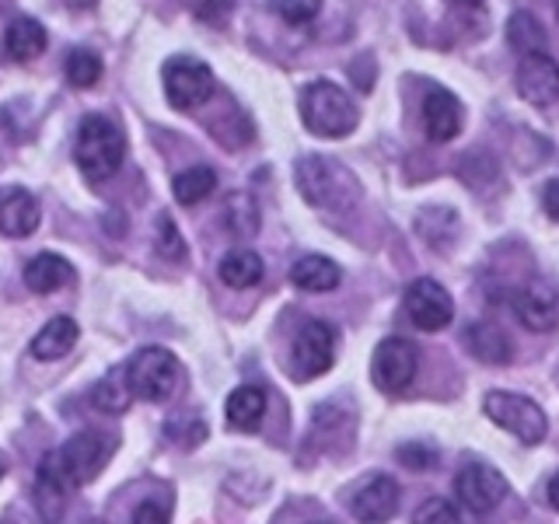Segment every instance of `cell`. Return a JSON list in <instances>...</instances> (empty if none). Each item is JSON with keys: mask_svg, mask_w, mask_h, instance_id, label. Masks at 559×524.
Returning <instances> with one entry per match:
<instances>
[{"mask_svg": "<svg viewBox=\"0 0 559 524\" xmlns=\"http://www.w3.org/2000/svg\"><path fill=\"white\" fill-rule=\"evenodd\" d=\"M70 279H74V266H70L67 259L52 255V252L35 255V259L28 262V266H25V284H28V290H35V294H52V290L67 287Z\"/></svg>", "mask_w": 559, "mask_h": 524, "instance_id": "obj_21", "label": "cell"}, {"mask_svg": "<svg viewBox=\"0 0 559 524\" xmlns=\"http://www.w3.org/2000/svg\"><path fill=\"white\" fill-rule=\"evenodd\" d=\"M546 503L552 507V511H559V472H552L549 483H546Z\"/></svg>", "mask_w": 559, "mask_h": 524, "instance_id": "obj_38", "label": "cell"}, {"mask_svg": "<svg viewBox=\"0 0 559 524\" xmlns=\"http://www.w3.org/2000/svg\"><path fill=\"white\" fill-rule=\"evenodd\" d=\"M214 189H217V171L210 168V165H192V168H186V171L175 175V182H171L175 200H179L182 206H197V203H203Z\"/></svg>", "mask_w": 559, "mask_h": 524, "instance_id": "obj_24", "label": "cell"}, {"mask_svg": "<svg viewBox=\"0 0 559 524\" xmlns=\"http://www.w3.org/2000/svg\"><path fill=\"white\" fill-rule=\"evenodd\" d=\"M224 214H227V227H231L235 235L249 238V235L259 231V210H255L252 196H245V192H238V196L227 200Z\"/></svg>", "mask_w": 559, "mask_h": 524, "instance_id": "obj_29", "label": "cell"}, {"mask_svg": "<svg viewBox=\"0 0 559 524\" xmlns=\"http://www.w3.org/2000/svg\"><path fill=\"white\" fill-rule=\"evenodd\" d=\"M78 336H81L78 322L67 319V314H57V319H49L39 332H35L32 357L35 360H60L78 346Z\"/></svg>", "mask_w": 559, "mask_h": 524, "instance_id": "obj_18", "label": "cell"}, {"mask_svg": "<svg viewBox=\"0 0 559 524\" xmlns=\"http://www.w3.org/2000/svg\"><path fill=\"white\" fill-rule=\"evenodd\" d=\"M112 451H116V437L98 433V430L74 433L67 444L49 451L39 465L35 493H32L39 517L46 524H57L67 511V497L74 493V489L92 483L105 468V462L112 458Z\"/></svg>", "mask_w": 559, "mask_h": 524, "instance_id": "obj_1", "label": "cell"}, {"mask_svg": "<svg viewBox=\"0 0 559 524\" xmlns=\"http://www.w3.org/2000/svg\"><path fill=\"white\" fill-rule=\"evenodd\" d=\"M92 402L98 413H109V416H119L130 409L133 402V392H130V381H127V367L122 371H109L92 392Z\"/></svg>", "mask_w": 559, "mask_h": 524, "instance_id": "obj_25", "label": "cell"}, {"mask_svg": "<svg viewBox=\"0 0 559 524\" xmlns=\"http://www.w3.org/2000/svg\"><path fill=\"white\" fill-rule=\"evenodd\" d=\"M332 360H336V329L319 319L297 329L294 349H290V374L297 381H311L325 374Z\"/></svg>", "mask_w": 559, "mask_h": 524, "instance_id": "obj_8", "label": "cell"}, {"mask_svg": "<svg viewBox=\"0 0 559 524\" xmlns=\"http://www.w3.org/2000/svg\"><path fill=\"white\" fill-rule=\"evenodd\" d=\"M133 524H171V500L168 497H147L136 503Z\"/></svg>", "mask_w": 559, "mask_h": 524, "instance_id": "obj_33", "label": "cell"}, {"mask_svg": "<svg viewBox=\"0 0 559 524\" xmlns=\"http://www.w3.org/2000/svg\"><path fill=\"white\" fill-rule=\"evenodd\" d=\"M297 109L311 133L319 136H346L357 127V105L340 84H332L325 78L308 81L301 87V98H297Z\"/></svg>", "mask_w": 559, "mask_h": 524, "instance_id": "obj_4", "label": "cell"}, {"mask_svg": "<svg viewBox=\"0 0 559 524\" xmlns=\"http://www.w3.org/2000/svg\"><path fill=\"white\" fill-rule=\"evenodd\" d=\"M514 319L532 332H549L559 325V287L549 279H528L514 294Z\"/></svg>", "mask_w": 559, "mask_h": 524, "instance_id": "obj_12", "label": "cell"}, {"mask_svg": "<svg viewBox=\"0 0 559 524\" xmlns=\"http://www.w3.org/2000/svg\"><path fill=\"white\" fill-rule=\"evenodd\" d=\"M221 279L227 287H235V290H249L255 287L262 273H266V266H262V259L259 252L252 249H231L224 259H221V266H217Z\"/></svg>", "mask_w": 559, "mask_h": 524, "instance_id": "obj_23", "label": "cell"}, {"mask_svg": "<svg viewBox=\"0 0 559 524\" xmlns=\"http://www.w3.org/2000/svg\"><path fill=\"white\" fill-rule=\"evenodd\" d=\"M465 349L483 364H511L514 346L503 336V329L486 325V322H472L465 329Z\"/></svg>", "mask_w": 559, "mask_h": 524, "instance_id": "obj_20", "label": "cell"}, {"mask_svg": "<svg viewBox=\"0 0 559 524\" xmlns=\"http://www.w3.org/2000/svg\"><path fill=\"white\" fill-rule=\"evenodd\" d=\"M165 433L171 437V444H182V448H197L203 437H206V424L197 413H179L171 416L165 424Z\"/></svg>", "mask_w": 559, "mask_h": 524, "instance_id": "obj_30", "label": "cell"}, {"mask_svg": "<svg viewBox=\"0 0 559 524\" xmlns=\"http://www.w3.org/2000/svg\"><path fill=\"white\" fill-rule=\"evenodd\" d=\"M454 497H459L472 514L486 517V514H493L500 500L507 497V479L497 468L468 462L459 468V476H454Z\"/></svg>", "mask_w": 559, "mask_h": 524, "instance_id": "obj_10", "label": "cell"}, {"mask_svg": "<svg viewBox=\"0 0 559 524\" xmlns=\"http://www.w3.org/2000/svg\"><path fill=\"white\" fill-rule=\"evenodd\" d=\"M406 314L416 329L424 332H437V329H448L454 319V301L448 287H441L437 279L430 276H419L406 287Z\"/></svg>", "mask_w": 559, "mask_h": 524, "instance_id": "obj_11", "label": "cell"}, {"mask_svg": "<svg viewBox=\"0 0 559 524\" xmlns=\"http://www.w3.org/2000/svg\"><path fill=\"white\" fill-rule=\"evenodd\" d=\"M46 43H49V35H46L43 22H35V17H28V14L14 17V22L4 28V49L14 60L39 57V52L46 49Z\"/></svg>", "mask_w": 559, "mask_h": 524, "instance_id": "obj_22", "label": "cell"}, {"mask_svg": "<svg viewBox=\"0 0 559 524\" xmlns=\"http://www.w3.org/2000/svg\"><path fill=\"white\" fill-rule=\"evenodd\" d=\"M507 43H511L521 57L542 52L546 49V28H542V22L532 11H514L511 22H507Z\"/></svg>", "mask_w": 559, "mask_h": 524, "instance_id": "obj_26", "label": "cell"}, {"mask_svg": "<svg viewBox=\"0 0 559 524\" xmlns=\"http://www.w3.org/2000/svg\"><path fill=\"white\" fill-rule=\"evenodd\" d=\"M349 511L360 524H384L399 511V483L392 476H371L357 486V493L349 497Z\"/></svg>", "mask_w": 559, "mask_h": 524, "instance_id": "obj_13", "label": "cell"}, {"mask_svg": "<svg viewBox=\"0 0 559 524\" xmlns=\"http://www.w3.org/2000/svg\"><path fill=\"white\" fill-rule=\"evenodd\" d=\"M518 92L532 105H552L559 98V63L549 52H528V57H521Z\"/></svg>", "mask_w": 559, "mask_h": 524, "instance_id": "obj_14", "label": "cell"}, {"mask_svg": "<svg viewBox=\"0 0 559 524\" xmlns=\"http://www.w3.org/2000/svg\"><path fill=\"white\" fill-rule=\"evenodd\" d=\"M416 227L430 245H444L459 231V214H454L451 206H427V210H419Z\"/></svg>", "mask_w": 559, "mask_h": 524, "instance_id": "obj_27", "label": "cell"}, {"mask_svg": "<svg viewBox=\"0 0 559 524\" xmlns=\"http://www.w3.org/2000/svg\"><path fill=\"white\" fill-rule=\"evenodd\" d=\"M294 182L311 206L322 210H346L360 196V182L354 179V171L340 165L336 157H322V154H305L294 165Z\"/></svg>", "mask_w": 559, "mask_h": 524, "instance_id": "obj_3", "label": "cell"}, {"mask_svg": "<svg viewBox=\"0 0 559 524\" xmlns=\"http://www.w3.org/2000/svg\"><path fill=\"white\" fill-rule=\"evenodd\" d=\"M154 245H157V252H162L168 262H182V259H186L182 231L175 227V221H171L168 214H157V224H154Z\"/></svg>", "mask_w": 559, "mask_h": 524, "instance_id": "obj_31", "label": "cell"}, {"mask_svg": "<svg viewBox=\"0 0 559 524\" xmlns=\"http://www.w3.org/2000/svg\"><path fill=\"white\" fill-rule=\"evenodd\" d=\"M319 8H322V0H273V11L297 25L311 22V17L319 14Z\"/></svg>", "mask_w": 559, "mask_h": 524, "instance_id": "obj_35", "label": "cell"}, {"mask_svg": "<svg viewBox=\"0 0 559 524\" xmlns=\"http://www.w3.org/2000/svg\"><path fill=\"white\" fill-rule=\"evenodd\" d=\"M413 524H462L459 511H454V503L444 500V497H430L419 503V511L413 514Z\"/></svg>", "mask_w": 559, "mask_h": 524, "instance_id": "obj_32", "label": "cell"}, {"mask_svg": "<svg viewBox=\"0 0 559 524\" xmlns=\"http://www.w3.org/2000/svg\"><path fill=\"white\" fill-rule=\"evenodd\" d=\"M483 413L507 433H514L521 444H542L549 433V416L528 395L518 392H489L483 398Z\"/></svg>", "mask_w": 559, "mask_h": 524, "instance_id": "obj_6", "label": "cell"}, {"mask_svg": "<svg viewBox=\"0 0 559 524\" xmlns=\"http://www.w3.org/2000/svg\"><path fill=\"white\" fill-rule=\"evenodd\" d=\"M127 381H130L133 398L165 402V398L175 395V389H179L182 364L175 360V354H171V349H165V346H144L140 354L130 357Z\"/></svg>", "mask_w": 559, "mask_h": 524, "instance_id": "obj_5", "label": "cell"}, {"mask_svg": "<svg viewBox=\"0 0 559 524\" xmlns=\"http://www.w3.org/2000/svg\"><path fill=\"white\" fill-rule=\"evenodd\" d=\"M102 70H105V63H102V57H98L95 49L74 46V49L67 52V81L74 84V87H92V84H98Z\"/></svg>", "mask_w": 559, "mask_h": 524, "instance_id": "obj_28", "label": "cell"}, {"mask_svg": "<svg viewBox=\"0 0 559 524\" xmlns=\"http://www.w3.org/2000/svg\"><path fill=\"white\" fill-rule=\"evenodd\" d=\"M162 84L165 95L175 109H197V105H206L210 95H214V70L210 63H203L200 57H189V52H175V57L165 60L162 67Z\"/></svg>", "mask_w": 559, "mask_h": 524, "instance_id": "obj_7", "label": "cell"}, {"mask_svg": "<svg viewBox=\"0 0 559 524\" xmlns=\"http://www.w3.org/2000/svg\"><path fill=\"white\" fill-rule=\"evenodd\" d=\"M465 4H479V0H465Z\"/></svg>", "mask_w": 559, "mask_h": 524, "instance_id": "obj_41", "label": "cell"}, {"mask_svg": "<svg viewBox=\"0 0 559 524\" xmlns=\"http://www.w3.org/2000/svg\"><path fill=\"white\" fill-rule=\"evenodd\" d=\"M4 472H8V462H4V454H0V479H4Z\"/></svg>", "mask_w": 559, "mask_h": 524, "instance_id": "obj_39", "label": "cell"}, {"mask_svg": "<svg viewBox=\"0 0 559 524\" xmlns=\"http://www.w3.org/2000/svg\"><path fill=\"white\" fill-rule=\"evenodd\" d=\"M231 8H235V0H192V11H197L210 25H221Z\"/></svg>", "mask_w": 559, "mask_h": 524, "instance_id": "obj_36", "label": "cell"}, {"mask_svg": "<svg viewBox=\"0 0 559 524\" xmlns=\"http://www.w3.org/2000/svg\"><path fill=\"white\" fill-rule=\"evenodd\" d=\"M416 367H419L416 346L409 340H402V336H389L374 349L371 374H374V384L381 392L402 395L416 381Z\"/></svg>", "mask_w": 559, "mask_h": 524, "instance_id": "obj_9", "label": "cell"}, {"mask_svg": "<svg viewBox=\"0 0 559 524\" xmlns=\"http://www.w3.org/2000/svg\"><path fill=\"white\" fill-rule=\"evenodd\" d=\"M290 279H294L297 290L325 294V290H336L340 287L343 270L332 259H325V255H301L290 266Z\"/></svg>", "mask_w": 559, "mask_h": 524, "instance_id": "obj_19", "label": "cell"}, {"mask_svg": "<svg viewBox=\"0 0 559 524\" xmlns=\"http://www.w3.org/2000/svg\"><path fill=\"white\" fill-rule=\"evenodd\" d=\"M224 416H227V427L231 430H241V433L259 430L262 416H266V392H262L259 384H241V389L227 395Z\"/></svg>", "mask_w": 559, "mask_h": 524, "instance_id": "obj_17", "label": "cell"}, {"mask_svg": "<svg viewBox=\"0 0 559 524\" xmlns=\"http://www.w3.org/2000/svg\"><path fill=\"white\" fill-rule=\"evenodd\" d=\"M424 130L430 140H451L454 133L462 130V102L454 92H448L444 84H427L424 95Z\"/></svg>", "mask_w": 559, "mask_h": 524, "instance_id": "obj_15", "label": "cell"}, {"mask_svg": "<svg viewBox=\"0 0 559 524\" xmlns=\"http://www.w3.org/2000/svg\"><path fill=\"white\" fill-rule=\"evenodd\" d=\"M0 524H14V521H8V517H0Z\"/></svg>", "mask_w": 559, "mask_h": 524, "instance_id": "obj_40", "label": "cell"}, {"mask_svg": "<svg viewBox=\"0 0 559 524\" xmlns=\"http://www.w3.org/2000/svg\"><path fill=\"white\" fill-rule=\"evenodd\" d=\"M542 206H546V214L552 221H559V179H549L542 186Z\"/></svg>", "mask_w": 559, "mask_h": 524, "instance_id": "obj_37", "label": "cell"}, {"mask_svg": "<svg viewBox=\"0 0 559 524\" xmlns=\"http://www.w3.org/2000/svg\"><path fill=\"white\" fill-rule=\"evenodd\" d=\"M39 227V203L28 189L0 192V231L8 238H28Z\"/></svg>", "mask_w": 559, "mask_h": 524, "instance_id": "obj_16", "label": "cell"}, {"mask_svg": "<svg viewBox=\"0 0 559 524\" xmlns=\"http://www.w3.org/2000/svg\"><path fill=\"white\" fill-rule=\"evenodd\" d=\"M122 154H127V140H122V130L105 112H87L78 122L74 162L87 182L112 179L122 165Z\"/></svg>", "mask_w": 559, "mask_h": 524, "instance_id": "obj_2", "label": "cell"}, {"mask_svg": "<svg viewBox=\"0 0 559 524\" xmlns=\"http://www.w3.org/2000/svg\"><path fill=\"white\" fill-rule=\"evenodd\" d=\"M395 458H399L402 465H409L413 472H430V468L437 465V448L413 441V444H402V448L395 451Z\"/></svg>", "mask_w": 559, "mask_h": 524, "instance_id": "obj_34", "label": "cell"}]
</instances>
